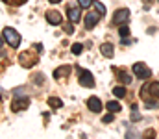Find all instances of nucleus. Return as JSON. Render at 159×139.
Returning <instances> with one entry per match:
<instances>
[{
	"mask_svg": "<svg viewBox=\"0 0 159 139\" xmlns=\"http://www.w3.org/2000/svg\"><path fill=\"white\" fill-rule=\"evenodd\" d=\"M2 37H4V41H6L7 45L13 46V48H19V45H20V35H19V32L13 30V28H4V30H2Z\"/></svg>",
	"mask_w": 159,
	"mask_h": 139,
	"instance_id": "obj_1",
	"label": "nucleus"
},
{
	"mask_svg": "<svg viewBox=\"0 0 159 139\" xmlns=\"http://www.w3.org/2000/svg\"><path fill=\"white\" fill-rule=\"evenodd\" d=\"M37 61H39V56L34 54V52H22V54L19 56V63H20L24 69H32Z\"/></svg>",
	"mask_w": 159,
	"mask_h": 139,
	"instance_id": "obj_2",
	"label": "nucleus"
},
{
	"mask_svg": "<svg viewBox=\"0 0 159 139\" xmlns=\"http://www.w3.org/2000/svg\"><path fill=\"white\" fill-rule=\"evenodd\" d=\"M133 74H135L137 78H141V80H148V78L152 76V71H150L144 63H139V61H137V63L133 65Z\"/></svg>",
	"mask_w": 159,
	"mask_h": 139,
	"instance_id": "obj_3",
	"label": "nucleus"
},
{
	"mask_svg": "<svg viewBox=\"0 0 159 139\" xmlns=\"http://www.w3.org/2000/svg\"><path fill=\"white\" fill-rule=\"evenodd\" d=\"M78 80L83 87H93V86H94V76H93V72L87 71V69H80V78Z\"/></svg>",
	"mask_w": 159,
	"mask_h": 139,
	"instance_id": "obj_4",
	"label": "nucleus"
},
{
	"mask_svg": "<svg viewBox=\"0 0 159 139\" xmlns=\"http://www.w3.org/2000/svg\"><path fill=\"white\" fill-rule=\"evenodd\" d=\"M128 19H129V9L122 7V9H117V11L113 13V19H111V22H113V24H117V26H120V24H124Z\"/></svg>",
	"mask_w": 159,
	"mask_h": 139,
	"instance_id": "obj_5",
	"label": "nucleus"
},
{
	"mask_svg": "<svg viewBox=\"0 0 159 139\" xmlns=\"http://www.w3.org/2000/svg\"><path fill=\"white\" fill-rule=\"evenodd\" d=\"M30 106V98H26V96H22V98H13V102H11V111H22V109H26Z\"/></svg>",
	"mask_w": 159,
	"mask_h": 139,
	"instance_id": "obj_6",
	"label": "nucleus"
},
{
	"mask_svg": "<svg viewBox=\"0 0 159 139\" xmlns=\"http://www.w3.org/2000/svg\"><path fill=\"white\" fill-rule=\"evenodd\" d=\"M100 17H102L100 13H87V15H85V28H87V30H93V28L96 26V22H98Z\"/></svg>",
	"mask_w": 159,
	"mask_h": 139,
	"instance_id": "obj_7",
	"label": "nucleus"
},
{
	"mask_svg": "<svg viewBox=\"0 0 159 139\" xmlns=\"http://www.w3.org/2000/svg\"><path fill=\"white\" fill-rule=\"evenodd\" d=\"M46 21L52 24V26H57V24H61V15L56 11V9H50V11H46Z\"/></svg>",
	"mask_w": 159,
	"mask_h": 139,
	"instance_id": "obj_8",
	"label": "nucleus"
},
{
	"mask_svg": "<svg viewBox=\"0 0 159 139\" xmlns=\"http://www.w3.org/2000/svg\"><path fill=\"white\" fill-rule=\"evenodd\" d=\"M87 108H89L93 113H100V111H102V102H100V98L91 96V98L87 100Z\"/></svg>",
	"mask_w": 159,
	"mask_h": 139,
	"instance_id": "obj_9",
	"label": "nucleus"
},
{
	"mask_svg": "<svg viewBox=\"0 0 159 139\" xmlns=\"http://www.w3.org/2000/svg\"><path fill=\"white\" fill-rule=\"evenodd\" d=\"M113 52H115V48H113L111 43H102V45H100V54H102V56L113 58Z\"/></svg>",
	"mask_w": 159,
	"mask_h": 139,
	"instance_id": "obj_10",
	"label": "nucleus"
},
{
	"mask_svg": "<svg viewBox=\"0 0 159 139\" xmlns=\"http://www.w3.org/2000/svg\"><path fill=\"white\" fill-rule=\"evenodd\" d=\"M67 15H69V19H70L72 22H78L80 17H81V11H80L78 7H69V9H67Z\"/></svg>",
	"mask_w": 159,
	"mask_h": 139,
	"instance_id": "obj_11",
	"label": "nucleus"
},
{
	"mask_svg": "<svg viewBox=\"0 0 159 139\" xmlns=\"http://www.w3.org/2000/svg\"><path fill=\"white\" fill-rule=\"evenodd\" d=\"M69 74H70V67H69V65H63V67H59V69L54 72V78H57V80H59V78L69 76Z\"/></svg>",
	"mask_w": 159,
	"mask_h": 139,
	"instance_id": "obj_12",
	"label": "nucleus"
},
{
	"mask_svg": "<svg viewBox=\"0 0 159 139\" xmlns=\"http://www.w3.org/2000/svg\"><path fill=\"white\" fill-rule=\"evenodd\" d=\"M48 106H50V108H54V109H57V108H61V106H63V100H61V98H57V96H50V98H48Z\"/></svg>",
	"mask_w": 159,
	"mask_h": 139,
	"instance_id": "obj_13",
	"label": "nucleus"
},
{
	"mask_svg": "<svg viewBox=\"0 0 159 139\" xmlns=\"http://www.w3.org/2000/svg\"><path fill=\"white\" fill-rule=\"evenodd\" d=\"M148 91H150V95H152L154 98H159V82L148 84Z\"/></svg>",
	"mask_w": 159,
	"mask_h": 139,
	"instance_id": "obj_14",
	"label": "nucleus"
},
{
	"mask_svg": "<svg viewBox=\"0 0 159 139\" xmlns=\"http://www.w3.org/2000/svg\"><path fill=\"white\" fill-rule=\"evenodd\" d=\"M120 108H122V106H120L117 100H109V102H107V109H109V111H113V113L120 111Z\"/></svg>",
	"mask_w": 159,
	"mask_h": 139,
	"instance_id": "obj_15",
	"label": "nucleus"
},
{
	"mask_svg": "<svg viewBox=\"0 0 159 139\" xmlns=\"http://www.w3.org/2000/svg\"><path fill=\"white\" fill-rule=\"evenodd\" d=\"M119 80L122 82V84H131V76L128 74V72H124V71H119Z\"/></svg>",
	"mask_w": 159,
	"mask_h": 139,
	"instance_id": "obj_16",
	"label": "nucleus"
},
{
	"mask_svg": "<svg viewBox=\"0 0 159 139\" xmlns=\"http://www.w3.org/2000/svg\"><path fill=\"white\" fill-rule=\"evenodd\" d=\"M126 139H141V136L137 134L135 128H128V130H126Z\"/></svg>",
	"mask_w": 159,
	"mask_h": 139,
	"instance_id": "obj_17",
	"label": "nucleus"
},
{
	"mask_svg": "<svg viewBox=\"0 0 159 139\" xmlns=\"http://www.w3.org/2000/svg\"><path fill=\"white\" fill-rule=\"evenodd\" d=\"M93 4H94L93 0H78V6L81 7V9H89Z\"/></svg>",
	"mask_w": 159,
	"mask_h": 139,
	"instance_id": "obj_18",
	"label": "nucleus"
},
{
	"mask_svg": "<svg viewBox=\"0 0 159 139\" xmlns=\"http://www.w3.org/2000/svg\"><path fill=\"white\" fill-rule=\"evenodd\" d=\"M93 6H94V9H96V11H98V13H100L102 17L106 15V6H104V4H100V2H94Z\"/></svg>",
	"mask_w": 159,
	"mask_h": 139,
	"instance_id": "obj_19",
	"label": "nucleus"
},
{
	"mask_svg": "<svg viewBox=\"0 0 159 139\" xmlns=\"http://www.w3.org/2000/svg\"><path fill=\"white\" fill-rule=\"evenodd\" d=\"M113 95H115L117 98H124V96H126V89H124V87H115V89H113Z\"/></svg>",
	"mask_w": 159,
	"mask_h": 139,
	"instance_id": "obj_20",
	"label": "nucleus"
},
{
	"mask_svg": "<svg viewBox=\"0 0 159 139\" xmlns=\"http://www.w3.org/2000/svg\"><path fill=\"white\" fill-rule=\"evenodd\" d=\"M70 50H72V54H76V56H78L80 52H81V50H83V46L80 45V43H74V45L70 46Z\"/></svg>",
	"mask_w": 159,
	"mask_h": 139,
	"instance_id": "obj_21",
	"label": "nucleus"
},
{
	"mask_svg": "<svg viewBox=\"0 0 159 139\" xmlns=\"http://www.w3.org/2000/svg\"><path fill=\"white\" fill-rule=\"evenodd\" d=\"M120 35H122V37H126V35H129V28H128V26H126V24H120Z\"/></svg>",
	"mask_w": 159,
	"mask_h": 139,
	"instance_id": "obj_22",
	"label": "nucleus"
},
{
	"mask_svg": "<svg viewBox=\"0 0 159 139\" xmlns=\"http://www.w3.org/2000/svg\"><path fill=\"white\" fill-rule=\"evenodd\" d=\"M141 119V115L137 113V106H133V115H131V121H139Z\"/></svg>",
	"mask_w": 159,
	"mask_h": 139,
	"instance_id": "obj_23",
	"label": "nucleus"
},
{
	"mask_svg": "<svg viewBox=\"0 0 159 139\" xmlns=\"http://www.w3.org/2000/svg\"><path fill=\"white\" fill-rule=\"evenodd\" d=\"M63 30H65L67 34H72V26H67V24H65V26H63Z\"/></svg>",
	"mask_w": 159,
	"mask_h": 139,
	"instance_id": "obj_24",
	"label": "nucleus"
},
{
	"mask_svg": "<svg viewBox=\"0 0 159 139\" xmlns=\"http://www.w3.org/2000/svg\"><path fill=\"white\" fill-rule=\"evenodd\" d=\"M102 121H104V123H109V121H113V115H106Z\"/></svg>",
	"mask_w": 159,
	"mask_h": 139,
	"instance_id": "obj_25",
	"label": "nucleus"
},
{
	"mask_svg": "<svg viewBox=\"0 0 159 139\" xmlns=\"http://www.w3.org/2000/svg\"><path fill=\"white\" fill-rule=\"evenodd\" d=\"M144 137H146V139L154 137V132H152V130H148V132H146V134H144Z\"/></svg>",
	"mask_w": 159,
	"mask_h": 139,
	"instance_id": "obj_26",
	"label": "nucleus"
},
{
	"mask_svg": "<svg viewBox=\"0 0 159 139\" xmlns=\"http://www.w3.org/2000/svg\"><path fill=\"white\" fill-rule=\"evenodd\" d=\"M48 2H50V4H59L61 0H48Z\"/></svg>",
	"mask_w": 159,
	"mask_h": 139,
	"instance_id": "obj_27",
	"label": "nucleus"
}]
</instances>
